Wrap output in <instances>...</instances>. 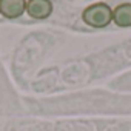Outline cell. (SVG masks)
<instances>
[{
	"instance_id": "obj_3",
	"label": "cell",
	"mask_w": 131,
	"mask_h": 131,
	"mask_svg": "<svg viewBox=\"0 0 131 131\" xmlns=\"http://www.w3.org/2000/svg\"><path fill=\"white\" fill-rule=\"evenodd\" d=\"M26 13L34 19H46L52 13V3L49 0H28Z\"/></svg>"
},
{
	"instance_id": "obj_4",
	"label": "cell",
	"mask_w": 131,
	"mask_h": 131,
	"mask_svg": "<svg viewBox=\"0 0 131 131\" xmlns=\"http://www.w3.org/2000/svg\"><path fill=\"white\" fill-rule=\"evenodd\" d=\"M113 20L117 26H131V3H122L113 11Z\"/></svg>"
},
{
	"instance_id": "obj_2",
	"label": "cell",
	"mask_w": 131,
	"mask_h": 131,
	"mask_svg": "<svg viewBox=\"0 0 131 131\" xmlns=\"http://www.w3.org/2000/svg\"><path fill=\"white\" fill-rule=\"evenodd\" d=\"M26 11V0H0V14L6 19H17Z\"/></svg>"
},
{
	"instance_id": "obj_1",
	"label": "cell",
	"mask_w": 131,
	"mask_h": 131,
	"mask_svg": "<svg viewBox=\"0 0 131 131\" xmlns=\"http://www.w3.org/2000/svg\"><path fill=\"white\" fill-rule=\"evenodd\" d=\"M82 20L93 28H105L113 20V11L106 3H94L82 13Z\"/></svg>"
}]
</instances>
